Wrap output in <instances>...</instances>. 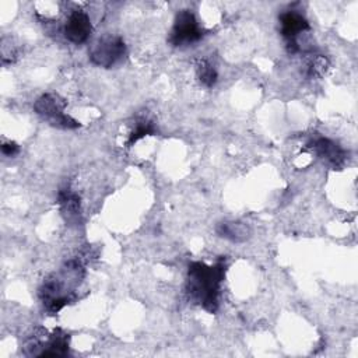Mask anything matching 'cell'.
Instances as JSON below:
<instances>
[{
	"label": "cell",
	"mask_w": 358,
	"mask_h": 358,
	"mask_svg": "<svg viewBox=\"0 0 358 358\" xmlns=\"http://www.w3.org/2000/svg\"><path fill=\"white\" fill-rule=\"evenodd\" d=\"M196 76L199 78V81L207 87L211 88L215 85L217 80H218V73L215 70V67L206 59L199 60L196 64Z\"/></svg>",
	"instance_id": "7c38bea8"
},
{
	"label": "cell",
	"mask_w": 358,
	"mask_h": 358,
	"mask_svg": "<svg viewBox=\"0 0 358 358\" xmlns=\"http://www.w3.org/2000/svg\"><path fill=\"white\" fill-rule=\"evenodd\" d=\"M127 53L126 43L122 36L105 34L99 36L90 48V60L92 64L110 69L120 63Z\"/></svg>",
	"instance_id": "3957f363"
},
{
	"label": "cell",
	"mask_w": 358,
	"mask_h": 358,
	"mask_svg": "<svg viewBox=\"0 0 358 358\" xmlns=\"http://www.w3.org/2000/svg\"><path fill=\"white\" fill-rule=\"evenodd\" d=\"M225 259H220L214 264L193 262L189 266L186 294L189 295V299L208 313H214L218 309L220 289L225 275Z\"/></svg>",
	"instance_id": "6da1fadb"
},
{
	"label": "cell",
	"mask_w": 358,
	"mask_h": 358,
	"mask_svg": "<svg viewBox=\"0 0 358 358\" xmlns=\"http://www.w3.org/2000/svg\"><path fill=\"white\" fill-rule=\"evenodd\" d=\"M91 32H92V24H91L90 15L80 8L70 11L63 27L64 38L74 45H81L88 41V38L91 36Z\"/></svg>",
	"instance_id": "ba28073f"
},
{
	"label": "cell",
	"mask_w": 358,
	"mask_h": 358,
	"mask_svg": "<svg viewBox=\"0 0 358 358\" xmlns=\"http://www.w3.org/2000/svg\"><path fill=\"white\" fill-rule=\"evenodd\" d=\"M155 123L154 120L148 116V115H138L134 117L131 130L129 133V138H127V145H133L134 143H137L140 138L145 137V136H151L155 133Z\"/></svg>",
	"instance_id": "8fae6325"
},
{
	"label": "cell",
	"mask_w": 358,
	"mask_h": 358,
	"mask_svg": "<svg viewBox=\"0 0 358 358\" xmlns=\"http://www.w3.org/2000/svg\"><path fill=\"white\" fill-rule=\"evenodd\" d=\"M64 99L56 94H43L34 103L35 112L49 124L59 129H77L80 123L64 112Z\"/></svg>",
	"instance_id": "277c9868"
},
{
	"label": "cell",
	"mask_w": 358,
	"mask_h": 358,
	"mask_svg": "<svg viewBox=\"0 0 358 358\" xmlns=\"http://www.w3.org/2000/svg\"><path fill=\"white\" fill-rule=\"evenodd\" d=\"M84 277L80 259H70L59 273L48 277L39 288V298L49 313H56L76 299V287Z\"/></svg>",
	"instance_id": "7a4b0ae2"
},
{
	"label": "cell",
	"mask_w": 358,
	"mask_h": 358,
	"mask_svg": "<svg viewBox=\"0 0 358 358\" xmlns=\"http://www.w3.org/2000/svg\"><path fill=\"white\" fill-rule=\"evenodd\" d=\"M204 35L196 15L190 10H180L173 20L168 42L175 48H186L199 42Z\"/></svg>",
	"instance_id": "5b68a950"
},
{
	"label": "cell",
	"mask_w": 358,
	"mask_h": 358,
	"mask_svg": "<svg viewBox=\"0 0 358 358\" xmlns=\"http://www.w3.org/2000/svg\"><path fill=\"white\" fill-rule=\"evenodd\" d=\"M280 32L285 41V48L291 55L301 53V35L310 31L308 20L298 10H285L278 15Z\"/></svg>",
	"instance_id": "8992f818"
},
{
	"label": "cell",
	"mask_w": 358,
	"mask_h": 358,
	"mask_svg": "<svg viewBox=\"0 0 358 358\" xmlns=\"http://www.w3.org/2000/svg\"><path fill=\"white\" fill-rule=\"evenodd\" d=\"M57 204L64 220L70 224L80 222V197L70 189H62L57 194Z\"/></svg>",
	"instance_id": "30bf717a"
},
{
	"label": "cell",
	"mask_w": 358,
	"mask_h": 358,
	"mask_svg": "<svg viewBox=\"0 0 358 358\" xmlns=\"http://www.w3.org/2000/svg\"><path fill=\"white\" fill-rule=\"evenodd\" d=\"M215 232L220 238L231 242H245L250 238V228L242 221H221L215 227Z\"/></svg>",
	"instance_id": "9c48e42d"
},
{
	"label": "cell",
	"mask_w": 358,
	"mask_h": 358,
	"mask_svg": "<svg viewBox=\"0 0 358 358\" xmlns=\"http://www.w3.org/2000/svg\"><path fill=\"white\" fill-rule=\"evenodd\" d=\"M306 147L316 155V158H319L323 164H326L333 169L341 168L345 162L347 154L344 148L327 137H323V136L312 137L308 141Z\"/></svg>",
	"instance_id": "52a82bcc"
},
{
	"label": "cell",
	"mask_w": 358,
	"mask_h": 358,
	"mask_svg": "<svg viewBox=\"0 0 358 358\" xmlns=\"http://www.w3.org/2000/svg\"><path fill=\"white\" fill-rule=\"evenodd\" d=\"M1 152L6 157H14L20 152V145L14 141H4L1 144Z\"/></svg>",
	"instance_id": "5bb4252c"
},
{
	"label": "cell",
	"mask_w": 358,
	"mask_h": 358,
	"mask_svg": "<svg viewBox=\"0 0 358 358\" xmlns=\"http://www.w3.org/2000/svg\"><path fill=\"white\" fill-rule=\"evenodd\" d=\"M327 59L324 56H315L312 57L308 64H306V69H305V74L309 77V78H313V77H320L326 73L327 70Z\"/></svg>",
	"instance_id": "4fadbf2b"
}]
</instances>
